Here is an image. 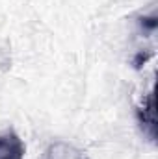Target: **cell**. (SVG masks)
Returning <instances> with one entry per match:
<instances>
[{"label": "cell", "mask_w": 158, "mask_h": 159, "mask_svg": "<svg viewBox=\"0 0 158 159\" xmlns=\"http://www.w3.org/2000/svg\"><path fill=\"white\" fill-rule=\"evenodd\" d=\"M24 143L13 129L0 133V159H24Z\"/></svg>", "instance_id": "6da1fadb"}, {"label": "cell", "mask_w": 158, "mask_h": 159, "mask_svg": "<svg viewBox=\"0 0 158 159\" xmlns=\"http://www.w3.org/2000/svg\"><path fill=\"white\" fill-rule=\"evenodd\" d=\"M41 159H87V157L80 148L60 141V143H52L45 150Z\"/></svg>", "instance_id": "7a4b0ae2"}, {"label": "cell", "mask_w": 158, "mask_h": 159, "mask_svg": "<svg viewBox=\"0 0 158 159\" xmlns=\"http://www.w3.org/2000/svg\"><path fill=\"white\" fill-rule=\"evenodd\" d=\"M138 117H140L141 128H143V126L149 128L147 133H149V137L153 139V137H155V100H153V94L147 96V106H145V109L141 107V109L138 111Z\"/></svg>", "instance_id": "3957f363"}]
</instances>
